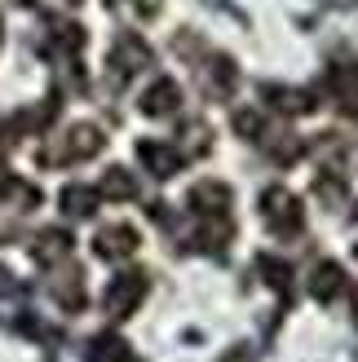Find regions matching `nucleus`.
<instances>
[{"instance_id": "f257e3e1", "label": "nucleus", "mask_w": 358, "mask_h": 362, "mask_svg": "<svg viewBox=\"0 0 358 362\" xmlns=\"http://www.w3.org/2000/svg\"><path fill=\"white\" fill-rule=\"evenodd\" d=\"M182 53H190V58H195V84H200V93H204L208 102L235 98V88H239V66L230 62L226 53L204 49V45H200V53H195V49H182Z\"/></svg>"}, {"instance_id": "f03ea898", "label": "nucleus", "mask_w": 358, "mask_h": 362, "mask_svg": "<svg viewBox=\"0 0 358 362\" xmlns=\"http://www.w3.org/2000/svg\"><path fill=\"white\" fill-rule=\"evenodd\" d=\"M106 151V137L98 124H71L67 137H58L49 151H40V164L49 168H67V164H80V159H93Z\"/></svg>"}, {"instance_id": "7ed1b4c3", "label": "nucleus", "mask_w": 358, "mask_h": 362, "mask_svg": "<svg viewBox=\"0 0 358 362\" xmlns=\"http://www.w3.org/2000/svg\"><path fill=\"white\" fill-rule=\"evenodd\" d=\"M261 221L270 226V234H279V239H301L306 208H301V199L288 186H270V190H261Z\"/></svg>"}, {"instance_id": "20e7f679", "label": "nucleus", "mask_w": 358, "mask_h": 362, "mask_svg": "<svg viewBox=\"0 0 358 362\" xmlns=\"http://www.w3.org/2000/svg\"><path fill=\"white\" fill-rule=\"evenodd\" d=\"M155 62V53H151V45L142 40L137 31H124V35H115V45H111V58H106V71H111V84L115 88H124L133 76H142Z\"/></svg>"}, {"instance_id": "39448f33", "label": "nucleus", "mask_w": 358, "mask_h": 362, "mask_svg": "<svg viewBox=\"0 0 358 362\" xmlns=\"http://www.w3.org/2000/svg\"><path fill=\"white\" fill-rule=\"evenodd\" d=\"M146 292H151V274H142V269H124V274H115L111 287H106L102 310L111 314V318H129V314L142 310Z\"/></svg>"}, {"instance_id": "423d86ee", "label": "nucleus", "mask_w": 358, "mask_h": 362, "mask_svg": "<svg viewBox=\"0 0 358 362\" xmlns=\"http://www.w3.org/2000/svg\"><path fill=\"white\" fill-rule=\"evenodd\" d=\"M190 216H204V221H221V216H230V208H235V190L226 186V181H195L190 186Z\"/></svg>"}, {"instance_id": "0eeeda50", "label": "nucleus", "mask_w": 358, "mask_h": 362, "mask_svg": "<svg viewBox=\"0 0 358 362\" xmlns=\"http://www.w3.org/2000/svg\"><path fill=\"white\" fill-rule=\"evenodd\" d=\"M137 159H142V168H146L151 177H159V181L177 177L182 164H186L182 146H173V141H164V137H142L137 141Z\"/></svg>"}, {"instance_id": "6e6552de", "label": "nucleus", "mask_w": 358, "mask_h": 362, "mask_svg": "<svg viewBox=\"0 0 358 362\" xmlns=\"http://www.w3.org/2000/svg\"><path fill=\"white\" fill-rule=\"evenodd\" d=\"M328 93L345 119H358V62H332L328 66Z\"/></svg>"}, {"instance_id": "1a4fd4ad", "label": "nucleus", "mask_w": 358, "mask_h": 362, "mask_svg": "<svg viewBox=\"0 0 358 362\" xmlns=\"http://www.w3.org/2000/svg\"><path fill=\"white\" fill-rule=\"evenodd\" d=\"M137 247H142V234L129 221L106 226V230H98V239H93V252H98L102 261H129Z\"/></svg>"}, {"instance_id": "9d476101", "label": "nucleus", "mask_w": 358, "mask_h": 362, "mask_svg": "<svg viewBox=\"0 0 358 362\" xmlns=\"http://www.w3.org/2000/svg\"><path fill=\"white\" fill-rule=\"evenodd\" d=\"M261 98L270 102V111L288 115V119L314 111V93H310V88H292V84H270V80H265L261 84Z\"/></svg>"}, {"instance_id": "9b49d317", "label": "nucleus", "mask_w": 358, "mask_h": 362, "mask_svg": "<svg viewBox=\"0 0 358 362\" xmlns=\"http://www.w3.org/2000/svg\"><path fill=\"white\" fill-rule=\"evenodd\" d=\"M84 27L80 23H53L49 35H45V58L53 62H76L80 58V49H84Z\"/></svg>"}, {"instance_id": "f8f14e48", "label": "nucleus", "mask_w": 358, "mask_h": 362, "mask_svg": "<svg viewBox=\"0 0 358 362\" xmlns=\"http://www.w3.org/2000/svg\"><path fill=\"white\" fill-rule=\"evenodd\" d=\"M142 115L146 119H164V115H177L182 111V88H177V80H155L146 93H142Z\"/></svg>"}, {"instance_id": "ddd939ff", "label": "nucleus", "mask_w": 358, "mask_h": 362, "mask_svg": "<svg viewBox=\"0 0 358 362\" xmlns=\"http://www.w3.org/2000/svg\"><path fill=\"white\" fill-rule=\"evenodd\" d=\"M306 287H310V296H314L318 305H332L336 296L345 292V269H341V261H318Z\"/></svg>"}, {"instance_id": "4468645a", "label": "nucleus", "mask_w": 358, "mask_h": 362, "mask_svg": "<svg viewBox=\"0 0 358 362\" xmlns=\"http://www.w3.org/2000/svg\"><path fill=\"white\" fill-rule=\"evenodd\" d=\"M71 247H76V239H71L67 230H40L35 234V243H31V261L35 265H58V261H67L71 257Z\"/></svg>"}, {"instance_id": "2eb2a0df", "label": "nucleus", "mask_w": 358, "mask_h": 362, "mask_svg": "<svg viewBox=\"0 0 358 362\" xmlns=\"http://www.w3.org/2000/svg\"><path fill=\"white\" fill-rule=\"evenodd\" d=\"M49 292H53V300H58V310H67V314H80L84 310V274H80L76 265L62 269V274L53 279Z\"/></svg>"}, {"instance_id": "dca6fc26", "label": "nucleus", "mask_w": 358, "mask_h": 362, "mask_svg": "<svg viewBox=\"0 0 358 362\" xmlns=\"http://www.w3.org/2000/svg\"><path fill=\"white\" fill-rule=\"evenodd\" d=\"M88 362H133V349H129V340L115 336V332H102L88 340Z\"/></svg>"}, {"instance_id": "f3484780", "label": "nucleus", "mask_w": 358, "mask_h": 362, "mask_svg": "<svg viewBox=\"0 0 358 362\" xmlns=\"http://www.w3.org/2000/svg\"><path fill=\"white\" fill-rule=\"evenodd\" d=\"M0 199H5L9 208H18V212H31V208H40V190L31 186V181H23V177H0Z\"/></svg>"}, {"instance_id": "a211bd4d", "label": "nucleus", "mask_w": 358, "mask_h": 362, "mask_svg": "<svg viewBox=\"0 0 358 362\" xmlns=\"http://www.w3.org/2000/svg\"><path fill=\"white\" fill-rule=\"evenodd\" d=\"M58 204H62V212H67V216H76V221H84V216H93V212H98L102 194H98L93 186H67Z\"/></svg>"}, {"instance_id": "6ab92c4d", "label": "nucleus", "mask_w": 358, "mask_h": 362, "mask_svg": "<svg viewBox=\"0 0 358 362\" xmlns=\"http://www.w3.org/2000/svg\"><path fill=\"white\" fill-rule=\"evenodd\" d=\"M98 194L102 199H115V204H129V199H137V181L129 177V168H106Z\"/></svg>"}, {"instance_id": "aec40b11", "label": "nucleus", "mask_w": 358, "mask_h": 362, "mask_svg": "<svg viewBox=\"0 0 358 362\" xmlns=\"http://www.w3.org/2000/svg\"><path fill=\"white\" fill-rule=\"evenodd\" d=\"M257 269H261L265 287H275V292L283 296V305H288V300H292V269L283 265L279 257H257Z\"/></svg>"}, {"instance_id": "412c9836", "label": "nucleus", "mask_w": 358, "mask_h": 362, "mask_svg": "<svg viewBox=\"0 0 358 362\" xmlns=\"http://www.w3.org/2000/svg\"><path fill=\"white\" fill-rule=\"evenodd\" d=\"M314 199H318V204H328V208H341L345 199H350V186L341 181V173L328 168V173L314 177Z\"/></svg>"}, {"instance_id": "4be33fe9", "label": "nucleus", "mask_w": 358, "mask_h": 362, "mask_svg": "<svg viewBox=\"0 0 358 362\" xmlns=\"http://www.w3.org/2000/svg\"><path fill=\"white\" fill-rule=\"evenodd\" d=\"M265 137H270V133H265ZM270 141H275V164L279 168H288V164H296V159L306 155V137H296V133H279Z\"/></svg>"}, {"instance_id": "5701e85b", "label": "nucleus", "mask_w": 358, "mask_h": 362, "mask_svg": "<svg viewBox=\"0 0 358 362\" xmlns=\"http://www.w3.org/2000/svg\"><path fill=\"white\" fill-rule=\"evenodd\" d=\"M230 124H235V133H239V137H248V141H261V137H265V115H261V111H253V106L235 111V119H230Z\"/></svg>"}, {"instance_id": "b1692460", "label": "nucleus", "mask_w": 358, "mask_h": 362, "mask_svg": "<svg viewBox=\"0 0 358 362\" xmlns=\"http://www.w3.org/2000/svg\"><path fill=\"white\" fill-rule=\"evenodd\" d=\"M182 137H186L182 155H208V146H212V141H208V124H186Z\"/></svg>"}, {"instance_id": "393cba45", "label": "nucleus", "mask_w": 358, "mask_h": 362, "mask_svg": "<svg viewBox=\"0 0 358 362\" xmlns=\"http://www.w3.org/2000/svg\"><path fill=\"white\" fill-rule=\"evenodd\" d=\"M13 146V133H9V124H0V155H5Z\"/></svg>"}, {"instance_id": "a878e982", "label": "nucleus", "mask_w": 358, "mask_h": 362, "mask_svg": "<svg viewBox=\"0 0 358 362\" xmlns=\"http://www.w3.org/2000/svg\"><path fill=\"white\" fill-rule=\"evenodd\" d=\"M0 287H9V269L5 265H0Z\"/></svg>"}, {"instance_id": "bb28decb", "label": "nucleus", "mask_w": 358, "mask_h": 362, "mask_svg": "<svg viewBox=\"0 0 358 362\" xmlns=\"http://www.w3.org/2000/svg\"><path fill=\"white\" fill-rule=\"evenodd\" d=\"M354 318H358V287H354Z\"/></svg>"}, {"instance_id": "cd10ccee", "label": "nucleus", "mask_w": 358, "mask_h": 362, "mask_svg": "<svg viewBox=\"0 0 358 362\" xmlns=\"http://www.w3.org/2000/svg\"><path fill=\"white\" fill-rule=\"evenodd\" d=\"M354 257H358V247H354Z\"/></svg>"}]
</instances>
